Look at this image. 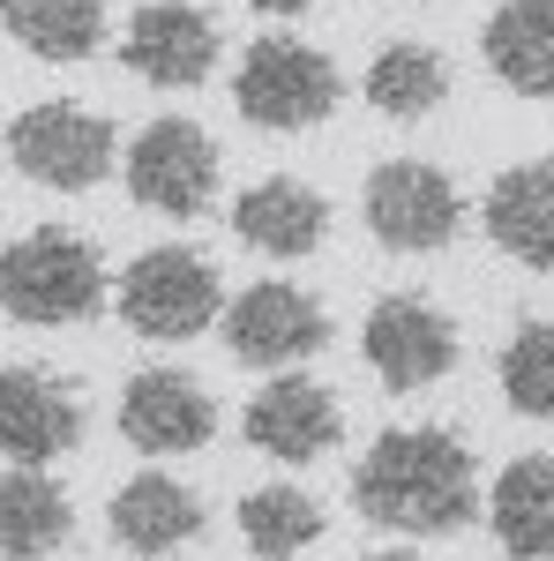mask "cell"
Instances as JSON below:
<instances>
[{
    "instance_id": "obj_1",
    "label": "cell",
    "mask_w": 554,
    "mask_h": 561,
    "mask_svg": "<svg viewBox=\"0 0 554 561\" xmlns=\"http://www.w3.org/2000/svg\"><path fill=\"white\" fill-rule=\"evenodd\" d=\"M352 510L383 531H412V539L472 524L479 494H472L465 442H450L434 427H389L352 472Z\"/></svg>"
},
{
    "instance_id": "obj_2",
    "label": "cell",
    "mask_w": 554,
    "mask_h": 561,
    "mask_svg": "<svg viewBox=\"0 0 554 561\" xmlns=\"http://www.w3.org/2000/svg\"><path fill=\"white\" fill-rule=\"evenodd\" d=\"M0 307L31 330H68V322H90L105 307V262L83 232L68 225H38L23 240H8L0 255Z\"/></svg>"
},
{
    "instance_id": "obj_3",
    "label": "cell",
    "mask_w": 554,
    "mask_h": 561,
    "mask_svg": "<svg viewBox=\"0 0 554 561\" xmlns=\"http://www.w3.org/2000/svg\"><path fill=\"white\" fill-rule=\"evenodd\" d=\"M233 105H240V121L278 128V135L315 128V121H330V105H338V68L307 38H256L240 53Z\"/></svg>"
},
{
    "instance_id": "obj_4",
    "label": "cell",
    "mask_w": 554,
    "mask_h": 561,
    "mask_svg": "<svg viewBox=\"0 0 554 561\" xmlns=\"http://www.w3.org/2000/svg\"><path fill=\"white\" fill-rule=\"evenodd\" d=\"M8 158H15L23 180H45L60 195H83L113 165V121H98L90 105H68V98L31 105V113L8 121Z\"/></svg>"
},
{
    "instance_id": "obj_5",
    "label": "cell",
    "mask_w": 554,
    "mask_h": 561,
    "mask_svg": "<svg viewBox=\"0 0 554 561\" xmlns=\"http://www.w3.org/2000/svg\"><path fill=\"white\" fill-rule=\"evenodd\" d=\"M217 314V270L188 248H150L121 277V322L150 345H180L195 330H211Z\"/></svg>"
},
{
    "instance_id": "obj_6",
    "label": "cell",
    "mask_w": 554,
    "mask_h": 561,
    "mask_svg": "<svg viewBox=\"0 0 554 561\" xmlns=\"http://www.w3.org/2000/svg\"><path fill=\"white\" fill-rule=\"evenodd\" d=\"M128 195L158 217H195L217 195V142L195 121H150L128 150Z\"/></svg>"
},
{
    "instance_id": "obj_7",
    "label": "cell",
    "mask_w": 554,
    "mask_h": 561,
    "mask_svg": "<svg viewBox=\"0 0 554 561\" xmlns=\"http://www.w3.org/2000/svg\"><path fill=\"white\" fill-rule=\"evenodd\" d=\"M360 210H368V232H375L383 248L427 255V248H442V240L457 232V187H450V173H434L420 158H389V165L368 173Z\"/></svg>"
},
{
    "instance_id": "obj_8",
    "label": "cell",
    "mask_w": 554,
    "mask_h": 561,
    "mask_svg": "<svg viewBox=\"0 0 554 561\" xmlns=\"http://www.w3.org/2000/svg\"><path fill=\"white\" fill-rule=\"evenodd\" d=\"M360 345H368V367L383 375V389H427V382H442V375L457 367V330H450V314L427 307L420 293L375 300Z\"/></svg>"
},
{
    "instance_id": "obj_9",
    "label": "cell",
    "mask_w": 554,
    "mask_h": 561,
    "mask_svg": "<svg viewBox=\"0 0 554 561\" xmlns=\"http://www.w3.org/2000/svg\"><path fill=\"white\" fill-rule=\"evenodd\" d=\"M323 337H330V322L299 285H248L225 307V345L248 367H293L307 352H323Z\"/></svg>"
},
{
    "instance_id": "obj_10",
    "label": "cell",
    "mask_w": 554,
    "mask_h": 561,
    "mask_svg": "<svg viewBox=\"0 0 554 561\" xmlns=\"http://www.w3.org/2000/svg\"><path fill=\"white\" fill-rule=\"evenodd\" d=\"M121 60L158 90H195L217 68V23L188 0H150V8H135Z\"/></svg>"
},
{
    "instance_id": "obj_11",
    "label": "cell",
    "mask_w": 554,
    "mask_h": 561,
    "mask_svg": "<svg viewBox=\"0 0 554 561\" xmlns=\"http://www.w3.org/2000/svg\"><path fill=\"white\" fill-rule=\"evenodd\" d=\"M83 442V404L38 367H8L0 375V449L8 465H53Z\"/></svg>"
},
{
    "instance_id": "obj_12",
    "label": "cell",
    "mask_w": 554,
    "mask_h": 561,
    "mask_svg": "<svg viewBox=\"0 0 554 561\" xmlns=\"http://www.w3.org/2000/svg\"><path fill=\"white\" fill-rule=\"evenodd\" d=\"M217 427L211 397L172 375V367H143L128 389H121V434H128L143 457H180V449H203Z\"/></svg>"
},
{
    "instance_id": "obj_13",
    "label": "cell",
    "mask_w": 554,
    "mask_h": 561,
    "mask_svg": "<svg viewBox=\"0 0 554 561\" xmlns=\"http://www.w3.org/2000/svg\"><path fill=\"white\" fill-rule=\"evenodd\" d=\"M338 434H344L338 397H330L323 382H307V375H278V382L248 404V442H256L262 457H278V465L323 457Z\"/></svg>"
},
{
    "instance_id": "obj_14",
    "label": "cell",
    "mask_w": 554,
    "mask_h": 561,
    "mask_svg": "<svg viewBox=\"0 0 554 561\" xmlns=\"http://www.w3.org/2000/svg\"><path fill=\"white\" fill-rule=\"evenodd\" d=\"M487 232L495 248L524 270L554 277V158H532V165H510L487 195Z\"/></svg>"
},
{
    "instance_id": "obj_15",
    "label": "cell",
    "mask_w": 554,
    "mask_h": 561,
    "mask_svg": "<svg viewBox=\"0 0 554 561\" xmlns=\"http://www.w3.org/2000/svg\"><path fill=\"white\" fill-rule=\"evenodd\" d=\"M105 524H113V547H121V554L150 561V554H172L180 539H195V531H203V502H195L180 479L143 472V479H128V486L113 494Z\"/></svg>"
},
{
    "instance_id": "obj_16",
    "label": "cell",
    "mask_w": 554,
    "mask_h": 561,
    "mask_svg": "<svg viewBox=\"0 0 554 561\" xmlns=\"http://www.w3.org/2000/svg\"><path fill=\"white\" fill-rule=\"evenodd\" d=\"M487 68L517 98H554V0H502L487 15Z\"/></svg>"
},
{
    "instance_id": "obj_17",
    "label": "cell",
    "mask_w": 554,
    "mask_h": 561,
    "mask_svg": "<svg viewBox=\"0 0 554 561\" xmlns=\"http://www.w3.org/2000/svg\"><path fill=\"white\" fill-rule=\"evenodd\" d=\"M323 225H330V203L315 195V187H299V180H256L240 203H233V232L262 248V255H315L323 248Z\"/></svg>"
},
{
    "instance_id": "obj_18",
    "label": "cell",
    "mask_w": 554,
    "mask_h": 561,
    "mask_svg": "<svg viewBox=\"0 0 554 561\" xmlns=\"http://www.w3.org/2000/svg\"><path fill=\"white\" fill-rule=\"evenodd\" d=\"M68 531H76L68 494L45 479V465H8V479H0V554L8 561L60 554Z\"/></svg>"
},
{
    "instance_id": "obj_19",
    "label": "cell",
    "mask_w": 554,
    "mask_h": 561,
    "mask_svg": "<svg viewBox=\"0 0 554 561\" xmlns=\"http://www.w3.org/2000/svg\"><path fill=\"white\" fill-rule=\"evenodd\" d=\"M495 539L517 561H554V457H517L495 479Z\"/></svg>"
},
{
    "instance_id": "obj_20",
    "label": "cell",
    "mask_w": 554,
    "mask_h": 561,
    "mask_svg": "<svg viewBox=\"0 0 554 561\" xmlns=\"http://www.w3.org/2000/svg\"><path fill=\"white\" fill-rule=\"evenodd\" d=\"M8 15V38L38 60H90L105 38V0H0Z\"/></svg>"
},
{
    "instance_id": "obj_21",
    "label": "cell",
    "mask_w": 554,
    "mask_h": 561,
    "mask_svg": "<svg viewBox=\"0 0 554 561\" xmlns=\"http://www.w3.org/2000/svg\"><path fill=\"white\" fill-rule=\"evenodd\" d=\"M368 98H375V113H389V121H427L450 98V68H442V53H427L412 38L383 45L375 68H368Z\"/></svg>"
},
{
    "instance_id": "obj_22",
    "label": "cell",
    "mask_w": 554,
    "mask_h": 561,
    "mask_svg": "<svg viewBox=\"0 0 554 561\" xmlns=\"http://www.w3.org/2000/svg\"><path fill=\"white\" fill-rule=\"evenodd\" d=\"M240 531H248V554L256 561H285L323 539V510L299 486H262V494L240 502Z\"/></svg>"
},
{
    "instance_id": "obj_23",
    "label": "cell",
    "mask_w": 554,
    "mask_h": 561,
    "mask_svg": "<svg viewBox=\"0 0 554 561\" xmlns=\"http://www.w3.org/2000/svg\"><path fill=\"white\" fill-rule=\"evenodd\" d=\"M502 397L532 420H554V322H524L502 352Z\"/></svg>"
},
{
    "instance_id": "obj_24",
    "label": "cell",
    "mask_w": 554,
    "mask_h": 561,
    "mask_svg": "<svg viewBox=\"0 0 554 561\" xmlns=\"http://www.w3.org/2000/svg\"><path fill=\"white\" fill-rule=\"evenodd\" d=\"M256 8H270V15H307L315 0H256Z\"/></svg>"
}]
</instances>
